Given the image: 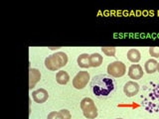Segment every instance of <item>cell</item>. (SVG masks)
<instances>
[{
	"instance_id": "5bb4252c",
	"label": "cell",
	"mask_w": 159,
	"mask_h": 119,
	"mask_svg": "<svg viewBox=\"0 0 159 119\" xmlns=\"http://www.w3.org/2000/svg\"><path fill=\"white\" fill-rule=\"evenodd\" d=\"M157 64H158V63L156 60L150 59L145 63V64H144V69H145V72L149 74L153 73L157 71Z\"/></svg>"
},
{
	"instance_id": "ac0fdd59",
	"label": "cell",
	"mask_w": 159,
	"mask_h": 119,
	"mask_svg": "<svg viewBox=\"0 0 159 119\" xmlns=\"http://www.w3.org/2000/svg\"><path fill=\"white\" fill-rule=\"evenodd\" d=\"M149 54L153 58H159V47H151L149 48Z\"/></svg>"
},
{
	"instance_id": "8992f818",
	"label": "cell",
	"mask_w": 159,
	"mask_h": 119,
	"mask_svg": "<svg viewBox=\"0 0 159 119\" xmlns=\"http://www.w3.org/2000/svg\"><path fill=\"white\" fill-rule=\"evenodd\" d=\"M123 91L124 94L127 97H132L134 95H136L139 91V84L133 81L127 82L123 86Z\"/></svg>"
},
{
	"instance_id": "7c38bea8",
	"label": "cell",
	"mask_w": 159,
	"mask_h": 119,
	"mask_svg": "<svg viewBox=\"0 0 159 119\" xmlns=\"http://www.w3.org/2000/svg\"><path fill=\"white\" fill-rule=\"evenodd\" d=\"M102 61H103L102 56H101L98 53L89 55V63H91V67L93 68H98L99 66H102Z\"/></svg>"
},
{
	"instance_id": "9c48e42d",
	"label": "cell",
	"mask_w": 159,
	"mask_h": 119,
	"mask_svg": "<svg viewBox=\"0 0 159 119\" xmlns=\"http://www.w3.org/2000/svg\"><path fill=\"white\" fill-rule=\"evenodd\" d=\"M148 97H153L154 101H155L149 104L151 106L150 108H148L149 112H159V84L157 86V88L155 90H153L152 92L148 94Z\"/></svg>"
},
{
	"instance_id": "ba28073f",
	"label": "cell",
	"mask_w": 159,
	"mask_h": 119,
	"mask_svg": "<svg viewBox=\"0 0 159 119\" xmlns=\"http://www.w3.org/2000/svg\"><path fill=\"white\" fill-rule=\"evenodd\" d=\"M32 97L34 99L35 102L37 103H44L48 100L49 98V93L46 89L44 88H40V89H37V90H35L32 92Z\"/></svg>"
},
{
	"instance_id": "5b68a950",
	"label": "cell",
	"mask_w": 159,
	"mask_h": 119,
	"mask_svg": "<svg viewBox=\"0 0 159 119\" xmlns=\"http://www.w3.org/2000/svg\"><path fill=\"white\" fill-rule=\"evenodd\" d=\"M89 78H91V77H89V73L88 72H80L73 79V86L76 89H83L87 86Z\"/></svg>"
},
{
	"instance_id": "7a4b0ae2",
	"label": "cell",
	"mask_w": 159,
	"mask_h": 119,
	"mask_svg": "<svg viewBox=\"0 0 159 119\" xmlns=\"http://www.w3.org/2000/svg\"><path fill=\"white\" fill-rule=\"evenodd\" d=\"M68 63V56L64 52H57L45 60V67L50 71H58L59 68L65 67Z\"/></svg>"
},
{
	"instance_id": "d6986e66",
	"label": "cell",
	"mask_w": 159,
	"mask_h": 119,
	"mask_svg": "<svg viewBox=\"0 0 159 119\" xmlns=\"http://www.w3.org/2000/svg\"><path fill=\"white\" fill-rule=\"evenodd\" d=\"M47 119H61V117H60L59 112L52 111V112H50V113L48 114Z\"/></svg>"
},
{
	"instance_id": "52a82bcc",
	"label": "cell",
	"mask_w": 159,
	"mask_h": 119,
	"mask_svg": "<svg viewBox=\"0 0 159 119\" xmlns=\"http://www.w3.org/2000/svg\"><path fill=\"white\" fill-rule=\"evenodd\" d=\"M128 77L134 81L140 79L143 77V69L140 64H131L128 68Z\"/></svg>"
},
{
	"instance_id": "9a60e30c",
	"label": "cell",
	"mask_w": 159,
	"mask_h": 119,
	"mask_svg": "<svg viewBox=\"0 0 159 119\" xmlns=\"http://www.w3.org/2000/svg\"><path fill=\"white\" fill-rule=\"evenodd\" d=\"M56 81L59 84H62V86H64V84H67L70 81V76L69 73L65 71H60L57 73L56 74Z\"/></svg>"
},
{
	"instance_id": "6da1fadb",
	"label": "cell",
	"mask_w": 159,
	"mask_h": 119,
	"mask_svg": "<svg viewBox=\"0 0 159 119\" xmlns=\"http://www.w3.org/2000/svg\"><path fill=\"white\" fill-rule=\"evenodd\" d=\"M91 88L94 95L107 96L114 89V82L106 74H98L92 79Z\"/></svg>"
},
{
	"instance_id": "3957f363",
	"label": "cell",
	"mask_w": 159,
	"mask_h": 119,
	"mask_svg": "<svg viewBox=\"0 0 159 119\" xmlns=\"http://www.w3.org/2000/svg\"><path fill=\"white\" fill-rule=\"evenodd\" d=\"M81 109L83 110L84 116L88 119H94L98 115V108L96 106V104H94L93 99L89 97H86V98L82 99Z\"/></svg>"
},
{
	"instance_id": "30bf717a",
	"label": "cell",
	"mask_w": 159,
	"mask_h": 119,
	"mask_svg": "<svg viewBox=\"0 0 159 119\" xmlns=\"http://www.w3.org/2000/svg\"><path fill=\"white\" fill-rule=\"evenodd\" d=\"M41 79V73L37 68H30L29 71V88L32 89Z\"/></svg>"
},
{
	"instance_id": "44dd1931",
	"label": "cell",
	"mask_w": 159,
	"mask_h": 119,
	"mask_svg": "<svg viewBox=\"0 0 159 119\" xmlns=\"http://www.w3.org/2000/svg\"><path fill=\"white\" fill-rule=\"evenodd\" d=\"M116 119H123V118H116Z\"/></svg>"
},
{
	"instance_id": "8fae6325",
	"label": "cell",
	"mask_w": 159,
	"mask_h": 119,
	"mask_svg": "<svg viewBox=\"0 0 159 119\" xmlns=\"http://www.w3.org/2000/svg\"><path fill=\"white\" fill-rule=\"evenodd\" d=\"M127 59H128V61L131 63H134V64L138 63L141 59L140 52H139L137 49H130L127 52Z\"/></svg>"
},
{
	"instance_id": "2e32d148",
	"label": "cell",
	"mask_w": 159,
	"mask_h": 119,
	"mask_svg": "<svg viewBox=\"0 0 159 119\" xmlns=\"http://www.w3.org/2000/svg\"><path fill=\"white\" fill-rule=\"evenodd\" d=\"M102 51L107 57H114L116 55V48L113 47H103L102 48Z\"/></svg>"
},
{
	"instance_id": "e0dca14e",
	"label": "cell",
	"mask_w": 159,
	"mask_h": 119,
	"mask_svg": "<svg viewBox=\"0 0 159 119\" xmlns=\"http://www.w3.org/2000/svg\"><path fill=\"white\" fill-rule=\"evenodd\" d=\"M59 114L61 119H72L71 112H70L68 109H62V110L59 111Z\"/></svg>"
},
{
	"instance_id": "4fadbf2b",
	"label": "cell",
	"mask_w": 159,
	"mask_h": 119,
	"mask_svg": "<svg viewBox=\"0 0 159 119\" xmlns=\"http://www.w3.org/2000/svg\"><path fill=\"white\" fill-rule=\"evenodd\" d=\"M77 62H78L79 67H81L83 68H88L91 67V63H89V55H88V54L80 55Z\"/></svg>"
},
{
	"instance_id": "ffe728a7",
	"label": "cell",
	"mask_w": 159,
	"mask_h": 119,
	"mask_svg": "<svg viewBox=\"0 0 159 119\" xmlns=\"http://www.w3.org/2000/svg\"><path fill=\"white\" fill-rule=\"evenodd\" d=\"M157 72L159 73V63H158V64H157Z\"/></svg>"
},
{
	"instance_id": "277c9868",
	"label": "cell",
	"mask_w": 159,
	"mask_h": 119,
	"mask_svg": "<svg viewBox=\"0 0 159 119\" xmlns=\"http://www.w3.org/2000/svg\"><path fill=\"white\" fill-rule=\"evenodd\" d=\"M126 73V67L122 62L116 61L107 66V73L113 77H121Z\"/></svg>"
}]
</instances>
